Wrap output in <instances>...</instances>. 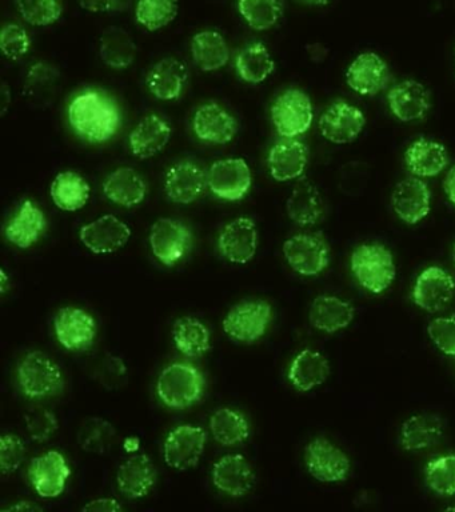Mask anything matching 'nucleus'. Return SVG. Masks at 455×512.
I'll use <instances>...</instances> for the list:
<instances>
[{
    "instance_id": "obj_19",
    "label": "nucleus",
    "mask_w": 455,
    "mask_h": 512,
    "mask_svg": "<svg viewBox=\"0 0 455 512\" xmlns=\"http://www.w3.org/2000/svg\"><path fill=\"white\" fill-rule=\"evenodd\" d=\"M391 204L398 218L407 224H417L429 215L431 192L418 176H409L395 186Z\"/></svg>"
},
{
    "instance_id": "obj_49",
    "label": "nucleus",
    "mask_w": 455,
    "mask_h": 512,
    "mask_svg": "<svg viewBox=\"0 0 455 512\" xmlns=\"http://www.w3.org/2000/svg\"><path fill=\"white\" fill-rule=\"evenodd\" d=\"M94 375L97 382L107 390H117L125 382L127 367L119 356L107 354L95 366Z\"/></svg>"
},
{
    "instance_id": "obj_57",
    "label": "nucleus",
    "mask_w": 455,
    "mask_h": 512,
    "mask_svg": "<svg viewBox=\"0 0 455 512\" xmlns=\"http://www.w3.org/2000/svg\"><path fill=\"white\" fill-rule=\"evenodd\" d=\"M125 447L127 451H135L139 447V440L137 438H131L127 440Z\"/></svg>"
},
{
    "instance_id": "obj_52",
    "label": "nucleus",
    "mask_w": 455,
    "mask_h": 512,
    "mask_svg": "<svg viewBox=\"0 0 455 512\" xmlns=\"http://www.w3.org/2000/svg\"><path fill=\"white\" fill-rule=\"evenodd\" d=\"M85 11L93 14H107L122 7V0H78Z\"/></svg>"
},
{
    "instance_id": "obj_10",
    "label": "nucleus",
    "mask_w": 455,
    "mask_h": 512,
    "mask_svg": "<svg viewBox=\"0 0 455 512\" xmlns=\"http://www.w3.org/2000/svg\"><path fill=\"white\" fill-rule=\"evenodd\" d=\"M253 176L242 158L218 160L207 171L209 190L219 199L238 202L250 191Z\"/></svg>"
},
{
    "instance_id": "obj_13",
    "label": "nucleus",
    "mask_w": 455,
    "mask_h": 512,
    "mask_svg": "<svg viewBox=\"0 0 455 512\" xmlns=\"http://www.w3.org/2000/svg\"><path fill=\"white\" fill-rule=\"evenodd\" d=\"M365 124V115L358 107L345 100H338L323 112L319 119V130L329 142L347 144L361 135Z\"/></svg>"
},
{
    "instance_id": "obj_44",
    "label": "nucleus",
    "mask_w": 455,
    "mask_h": 512,
    "mask_svg": "<svg viewBox=\"0 0 455 512\" xmlns=\"http://www.w3.org/2000/svg\"><path fill=\"white\" fill-rule=\"evenodd\" d=\"M178 15V0H138L135 18L143 28L158 31L169 26Z\"/></svg>"
},
{
    "instance_id": "obj_28",
    "label": "nucleus",
    "mask_w": 455,
    "mask_h": 512,
    "mask_svg": "<svg viewBox=\"0 0 455 512\" xmlns=\"http://www.w3.org/2000/svg\"><path fill=\"white\" fill-rule=\"evenodd\" d=\"M47 228L45 212L33 202L25 200L6 226V238L14 246L26 250L37 243Z\"/></svg>"
},
{
    "instance_id": "obj_40",
    "label": "nucleus",
    "mask_w": 455,
    "mask_h": 512,
    "mask_svg": "<svg viewBox=\"0 0 455 512\" xmlns=\"http://www.w3.org/2000/svg\"><path fill=\"white\" fill-rule=\"evenodd\" d=\"M210 431L222 446H238L250 438V423L241 411L219 408L211 415Z\"/></svg>"
},
{
    "instance_id": "obj_53",
    "label": "nucleus",
    "mask_w": 455,
    "mask_h": 512,
    "mask_svg": "<svg viewBox=\"0 0 455 512\" xmlns=\"http://www.w3.org/2000/svg\"><path fill=\"white\" fill-rule=\"evenodd\" d=\"M83 511L113 512V511H123V507L115 499L101 498V499L91 500V502L89 504H86V506L83 507Z\"/></svg>"
},
{
    "instance_id": "obj_5",
    "label": "nucleus",
    "mask_w": 455,
    "mask_h": 512,
    "mask_svg": "<svg viewBox=\"0 0 455 512\" xmlns=\"http://www.w3.org/2000/svg\"><path fill=\"white\" fill-rule=\"evenodd\" d=\"M18 383L27 398H47L61 390L62 371L58 364L43 352H29L18 364Z\"/></svg>"
},
{
    "instance_id": "obj_60",
    "label": "nucleus",
    "mask_w": 455,
    "mask_h": 512,
    "mask_svg": "<svg viewBox=\"0 0 455 512\" xmlns=\"http://www.w3.org/2000/svg\"><path fill=\"white\" fill-rule=\"evenodd\" d=\"M454 58H455V51H454Z\"/></svg>"
},
{
    "instance_id": "obj_15",
    "label": "nucleus",
    "mask_w": 455,
    "mask_h": 512,
    "mask_svg": "<svg viewBox=\"0 0 455 512\" xmlns=\"http://www.w3.org/2000/svg\"><path fill=\"white\" fill-rule=\"evenodd\" d=\"M79 238L93 254H114L129 242L131 230L117 216L103 215L83 226L79 232Z\"/></svg>"
},
{
    "instance_id": "obj_38",
    "label": "nucleus",
    "mask_w": 455,
    "mask_h": 512,
    "mask_svg": "<svg viewBox=\"0 0 455 512\" xmlns=\"http://www.w3.org/2000/svg\"><path fill=\"white\" fill-rule=\"evenodd\" d=\"M55 206L63 211L81 210L89 202L91 188L87 180L75 171H65L57 175L50 188Z\"/></svg>"
},
{
    "instance_id": "obj_12",
    "label": "nucleus",
    "mask_w": 455,
    "mask_h": 512,
    "mask_svg": "<svg viewBox=\"0 0 455 512\" xmlns=\"http://www.w3.org/2000/svg\"><path fill=\"white\" fill-rule=\"evenodd\" d=\"M58 342L69 351H85L93 346L97 336V323L83 308L65 307L54 319Z\"/></svg>"
},
{
    "instance_id": "obj_20",
    "label": "nucleus",
    "mask_w": 455,
    "mask_h": 512,
    "mask_svg": "<svg viewBox=\"0 0 455 512\" xmlns=\"http://www.w3.org/2000/svg\"><path fill=\"white\" fill-rule=\"evenodd\" d=\"M346 80L351 90L357 94L374 96L389 83V66L375 52H363L347 68Z\"/></svg>"
},
{
    "instance_id": "obj_32",
    "label": "nucleus",
    "mask_w": 455,
    "mask_h": 512,
    "mask_svg": "<svg viewBox=\"0 0 455 512\" xmlns=\"http://www.w3.org/2000/svg\"><path fill=\"white\" fill-rule=\"evenodd\" d=\"M329 375L330 364L326 356L306 348L291 362L287 378L295 390L309 392L325 383Z\"/></svg>"
},
{
    "instance_id": "obj_36",
    "label": "nucleus",
    "mask_w": 455,
    "mask_h": 512,
    "mask_svg": "<svg viewBox=\"0 0 455 512\" xmlns=\"http://www.w3.org/2000/svg\"><path fill=\"white\" fill-rule=\"evenodd\" d=\"M191 55L202 71L221 70L230 60V50L226 39L218 31L198 32L191 40Z\"/></svg>"
},
{
    "instance_id": "obj_17",
    "label": "nucleus",
    "mask_w": 455,
    "mask_h": 512,
    "mask_svg": "<svg viewBox=\"0 0 455 512\" xmlns=\"http://www.w3.org/2000/svg\"><path fill=\"white\" fill-rule=\"evenodd\" d=\"M70 475L69 463L59 451L37 456L29 470L30 482L42 498H57L61 495Z\"/></svg>"
},
{
    "instance_id": "obj_34",
    "label": "nucleus",
    "mask_w": 455,
    "mask_h": 512,
    "mask_svg": "<svg viewBox=\"0 0 455 512\" xmlns=\"http://www.w3.org/2000/svg\"><path fill=\"white\" fill-rule=\"evenodd\" d=\"M287 215L299 226H313L323 215L321 192L309 180H301L286 203Z\"/></svg>"
},
{
    "instance_id": "obj_26",
    "label": "nucleus",
    "mask_w": 455,
    "mask_h": 512,
    "mask_svg": "<svg viewBox=\"0 0 455 512\" xmlns=\"http://www.w3.org/2000/svg\"><path fill=\"white\" fill-rule=\"evenodd\" d=\"M155 482H157V470L149 455L131 456L118 468V488L126 498H145L153 490Z\"/></svg>"
},
{
    "instance_id": "obj_25",
    "label": "nucleus",
    "mask_w": 455,
    "mask_h": 512,
    "mask_svg": "<svg viewBox=\"0 0 455 512\" xmlns=\"http://www.w3.org/2000/svg\"><path fill=\"white\" fill-rule=\"evenodd\" d=\"M189 80V70L182 60L162 59L147 72L146 86L155 98L163 102H173L181 98Z\"/></svg>"
},
{
    "instance_id": "obj_30",
    "label": "nucleus",
    "mask_w": 455,
    "mask_h": 512,
    "mask_svg": "<svg viewBox=\"0 0 455 512\" xmlns=\"http://www.w3.org/2000/svg\"><path fill=\"white\" fill-rule=\"evenodd\" d=\"M103 192L107 199L118 206L133 208L145 200L147 186L145 179L134 168L119 167L103 182Z\"/></svg>"
},
{
    "instance_id": "obj_48",
    "label": "nucleus",
    "mask_w": 455,
    "mask_h": 512,
    "mask_svg": "<svg viewBox=\"0 0 455 512\" xmlns=\"http://www.w3.org/2000/svg\"><path fill=\"white\" fill-rule=\"evenodd\" d=\"M0 47L7 59L17 62L29 52L31 39L25 28L19 24H6L0 32Z\"/></svg>"
},
{
    "instance_id": "obj_56",
    "label": "nucleus",
    "mask_w": 455,
    "mask_h": 512,
    "mask_svg": "<svg viewBox=\"0 0 455 512\" xmlns=\"http://www.w3.org/2000/svg\"><path fill=\"white\" fill-rule=\"evenodd\" d=\"M299 2L310 4V6H327L329 4L330 0H299Z\"/></svg>"
},
{
    "instance_id": "obj_46",
    "label": "nucleus",
    "mask_w": 455,
    "mask_h": 512,
    "mask_svg": "<svg viewBox=\"0 0 455 512\" xmlns=\"http://www.w3.org/2000/svg\"><path fill=\"white\" fill-rule=\"evenodd\" d=\"M19 14L31 26L46 27L62 16V0H15Z\"/></svg>"
},
{
    "instance_id": "obj_16",
    "label": "nucleus",
    "mask_w": 455,
    "mask_h": 512,
    "mask_svg": "<svg viewBox=\"0 0 455 512\" xmlns=\"http://www.w3.org/2000/svg\"><path fill=\"white\" fill-rule=\"evenodd\" d=\"M455 282L449 272L438 266L427 267L415 280L413 302L427 312H438L451 302Z\"/></svg>"
},
{
    "instance_id": "obj_58",
    "label": "nucleus",
    "mask_w": 455,
    "mask_h": 512,
    "mask_svg": "<svg viewBox=\"0 0 455 512\" xmlns=\"http://www.w3.org/2000/svg\"><path fill=\"white\" fill-rule=\"evenodd\" d=\"M0 276H2V278H0V280H2V286H0V287H2V294H5V292L7 290V282H9V278H7L5 270L0 271Z\"/></svg>"
},
{
    "instance_id": "obj_43",
    "label": "nucleus",
    "mask_w": 455,
    "mask_h": 512,
    "mask_svg": "<svg viewBox=\"0 0 455 512\" xmlns=\"http://www.w3.org/2000/svg\"><path fill=\"white\" fill-rule=\"evenodd\" d=\"M238 10L255 31H267L279 22L283 14L282 0H238Z\"/></svg>"
},
{
    "instance_id": "obj_6",
    "label": "nucleus",
    "mask_w": 455,
    "mask_h": 512,
    "mask_svg": "<svg viewBox=\"0 0 455 512\" xmlns=\"http://www.w3.org/2000/svg\"><path fill=\"white\" fill-rule=\"evenodd\" d=\"M270 115L282 138H297L309 131L313 123V104L305 92L289 88L274 100Z\"/></svg>"
},
{
    "instance_id": "obj_39",
    "label": "nucleus",
    "mask_w": 455,
    "mask_h": 512,
    "mask_svg": "<svg viewBox=\"0 0 455 512\" xmlns=\"http://www.w3.org/2000/svg\"><path fill=\"white\" fill-rule=\"evenodd\" d=\"M235 68L243 82L259 84L265 82L275 70L269 48L261 42L242 48L235 58Z\"/></svg>"
},
{
    "instance_id": "obj_55",
    "label": "nucleus",
    "mask_w": 455,
    "mask_h": 512,
    "mask_svg": "<svg viewBox=\"0 0 455 512\" xmlns=\"http://www.w3.org/2000/svg\"><path fill=\"white\" fill-rule=\"evenodd\" d=\"M39 510H42V508L35 506V504H31L29 502H22V503L14 504V506L7 507L3 511H39Z\"/></svg>"
},
{
    "instance_id": "obj_51",
    "label": "nucleus",
    "mask_w": 455,
    "mask_h": 512,
    "mask_svg": "<svg viewBox=\"0 0 455 512\" xmlns=\"http://www.w3.org/2000/svg\"><path fill=\"white\" fill-rule=\"evenodd\" d=\"M25 458L26 446L19 436L7 434L0 438V466L3 474L17 471Z\"/></svg>"
},
{
    "instance_id": "obj_24",
    "label": "nucleus",
    "mask_w": 455,
    "mask_h": 512,
    "mask_svg": "<svg viewBox=\"0 0 455 512\" xmlns=\"http://www.w3.org/2000/svg\"><path fill=\"white\" fill-rule=\"evenodd\" d=\"M390 111L403 123L417 122L430 110V92L417 80H403L395 84L387 95Z\"/></svg>"
},
{
    "instance_id": "obj_50",
    "label": "nucleus",
    "mask_w": 455,
    "mask_h": 512,
    "mask_svg": "<svg viewBox=\"0 0 455 512\" xmlns=\"http://www.w3.org/2000/svg\"><path fill=\"white\" fill-rule=\"evenodd\" d=\"M427 334L439 351L455 356V314L434 319L427 327Z\"/></svg>"
},
{
    "instance_id": "obj_18",
    "label": "nucleus",
    "mask_w": 455,
    "mask_h": 512,
    "mask_svg": "<svg viewBox=\"0 0 455 512\" xmlns=\"http://www.w3.org/2000/svg\"><path fill=\"white\" fill-rule=\"evenodd\" d=\"M218 248L230 263H249L258 248L257 224L250 218H238L226 224L219 235Z\"/></svg>"
},
{
    "instance_id": "obj_37",
    "label": "nucleus",
    "mask_w": 455,
    "mask_h": 512,
    "mask_svg": "<svg viewBox=\"0 0 455 512\" xmlns=\"http://www.w3.org/2000/svg\"><path fill=\"white\" fill-rule=\"evenodd\" d=\"M99 54L106 66L126 70L137 58L138 47L129 32L121 27H109L101 36Z\"/></svg>"
},
{
    "instance_id": "obj_2",
    "label": "nucleus",
    "mask_w": 455,
    "mask_h": 512,
    "mask_svg": "<svg viewBox=\"0 0 455 512\" xmlns=\"http://www.w3.org/2000/svg\"><path fill=\"white\" fill-rule=\"evenodd\" d=\"M205 378L190 363H173L163 368L157 380V395L171 410H186L202 399Z\"/></svg>"
},
{
    "instance_id": "obj_27",
    "label": "nucleus",
    "mask_w": 455,
    "mask_h": 512,
    "mask_svg": "<svg viewBox=\"0 0 455 512\" xmlns=\"http://www.w3.org/2000/svg\"><path fill=\"white\" fill-rule=\"evenodd\" d=\"M169 122L158 114H149L130 132V150L139 159H149L165 150L171 139Z\"/></svg>"
},
{
    "instance_id": "obj_21",
    "label": "nucleus",
    "mask_w": 455,
    "mask_h": 512,
    "mask_svg": "<svg viewBox=\"0 0 455 512\" xmlns=\"http://www.w3.org/2000/svg\"><path fill=\"white\" fill-rule=\"evenodd\" d=\"M193 130L202 142L223 146L237 135L238 123L226 108L217 103H206L195 111Z\"/></svg>"
},
{
    "instance_id": "obj_59",
    "label": "nucleus",
    "mask_w": 455,
    "mask_h": 512,
    "mask_svg": "<svg viewBox=\"0 0 455 512\" xmlns=\"http://www.w3.org/2000/svg\"><path fill=\"white\" fill-rule=\"evenodd\" d=\"M453 262H454V264H455V246H454V248H453Z\"/></svg>"
},
{
    "instance_id": "obj_33",
    "label": "nucleus",
    "mask_w": 455,
    "mask_h": 512,
    "mask_svg": "<svg viewBox=\"0 0 455 512\" xmlns=\"http://www.w3.org/2000/svg\"><path fill=\"white\" fill-rule=\"evenodd\" d=\"M445 424L438 415L419 414L405 420L399 434L403 450L417 452L435 446L442 439Z\"/></svg>"
},
{
    "instance_id": "obj_23",
    "label": "nucleus",
    "mask_w": 455,
    "mask_h": 512,
    "mask_svg": "<svg viewBox=\"0 0 455 512\" xmlns=\"http://www.w3.org/2000/svg\"><path fill=\"white\" fill-rule=\"evenodd\" d=\"M213 483L223 494L231 498H242L253 490L255 484L253 467L241 454L223 456L214 464Z\"/></svg>"
},
{
    "instance_id": "obj_47",
    "label": "nucleus",
    "mask_w": 455,
    "mask_h": 512,
    "mask_svg": "<svg viewBox=\"0 0 455 512\" xmlns=\"http://www.w3.org/2000/svg\"><path fill=\"white\" fill-rule=\"evenodd\" d=\"M26 430L34 442H47L58 431L59 422L54 412L35 406L25 412Z\"/></svg>"
},
{
    "instance_id": "obj_4",
    "label": "nucleus",
    "mask_w": 455,
    "mask_h": 512,
    "mask_svg": "<svg viewBox=\"0 0 455 512\" xmlns=\"http://www.w3.org/2000/svg\"><path fill=\"white\" fill-rule=\"evenodd\" d=\"M273 307L266 300H243L235 304L223 319V331L235 342H258L269 330Z\"/></svg>"
},
{
    "instance_id": "obj_31",
    "label": "nucleus",
    "mask_w": 455,
    "mask_h": 512,
    "mask_svg": "<svg viewBox=\"0 0 455 512\" xmlns=\"http://www.w3.org/2000/svg\"><path fill=\"white\" fill-rule=\"evenodd\" d=\"M311 326L326 334H334L349 327L354 320L355 308L334 295H319L310 307Z\"/></svg>"
},
{
    "instance_id": "obj_41",
    "label": "nucleus",
    "mask_w": 455,
    "mask_h": 512,
    "mask_svg": "<svg viewBox=\"0 0 455 512\" xmlns=\"http://www.w3.org/2000/svg\"><path fill=\"white\" fill-rule=\"evenodd\" d=\"M173 339L177 350L187 358H199L211 348L209 328L191 316L174 323Z\"/></svg>"
},
{
    "instance_id": "obj_42",
    "label": "nucleus",
    "mask_w": 455,
    "mask_h": 512,
    "mask_svg": "<svg viewBox=\"0 0 455 512\" xmlns=\"http://www.w3.org/2000/svg\"><path fill=\"white\" fill-rule=\"evenodd\" d=\"M77 438L83 451L103 455L114 447L118 432L109 420L101 416H91L79 427Z\"/></svg>"
},
{
    "instance_id": "obj_1",
    "label": "nucleus",
    "mask_w": 455,
    "mask_h": 512,
    "mask_svg": "<svg viewBox=\"0 0 455 512\" xmlns=\"http://www.w3.org/2000/svg\"><path fill=\"white\" fill-rule=\"evenodd\" d=\"M70 126L81 138L91 143H105L113 138L122 124L118 104L105 92L87 90L69 104Z\"/></svg>"
},
{
    "instance_id": "obj_7",
    "label": "nucleus",
    "mask_w": 455,
    "mask_h": 512,
    "mask_svg": "<svg viewBox=\"0 0 455 512\" xmlns=\"http://www.w3.org/2000/svg\"><path fill=\"white\" fill-rule=\"evenodd\" d=\"M286 262L297 274L317 276L330 263V247L322 234H297L283 243Z\"/></svg>"
},
{
    "instance_id": "obj_14",
    "label": "nucleus",
    "mask_w": 455,
    "mask_h": 512,
    "mask_svg": "<svg viewBox=\"0 0 455 512\" xmlns=\"http://www.w3.org/2000/svg\"><path fill=\"white\" fill-rule=\"evenodd\" d=\"M207 172L193 160L175 163L166 172L165 192L171 202L190 204L205 195Z\"/></svg>"
},
{
    "instance_id": "obj_11",
    "label": "nucleus",
    "mask_w": 455,
    "mask_h": 512,
    "mask_svg": "<svg viewBox=\"0 0 455 512\" xmlns=\"http://www.w3.org/2000/svg\"><path fill=\"white\" fill-rule=\"evenodd\" d=\"M207 435L203 428L182 424L167 435L163 444V456L167 466L178 471L197 466L205 451Z\"/></svg>"
},
{
    "instance_id": "obj_45",
    "label": "nucleus",
    "mask_w": 455,
    "mask_h": 512,
    "mask_svg": "<svg viewBox=\"0 0 455 512\" xmlns=\"http://www.w3.org/2000/svg\"><path fill=\"white\" fill-rule=\"evenodd\" d=\"M427 487L439 496L455 495V455L439 456L426 466Z\"/></svg>"
},
{
    "instance_id": "obj_22",
    "label": "nucleus",
    "mask_w": 455,
    "mask_h": 512,
    "mask_svg": "<svg viewBox=\"0 0 455 512\" xmlns=\"http://www.w3.org/2000/svg\"><path fill=\"white\" fill-rule=\"evenodd\" d=\"M309 163V150L305 143L295 138H282L270 148L267 167L271 178L277 182L298 179Z\"/></svg>"
},
{
    "instance_id": "obj_35",
    "label": "nucleus",
    "mask_w": 455,
    "mask_h": 512,
    "mask_svg": "<svg viewBox=\"0 0 455 512\" xmlns=\"http://www.w3.org/2000/svg\"><path fill=\"white\" fill-rule=\"evenodd\" d=\"M58 68L47 62H38L27 72L23 94L31 106L47 107L54 102L59 87Z\"/></svg>"
},
{
    "instance_id": "obj_9",
    "label": "nucleus",
    "mask_w": 455,
    "mask_h": 512,
    "mask_svg": "<svg viewBox=\"0 0 455 512\" xmlns=\"http://www.w3.org/2000/svg\"><path fill=\"white\" fill-rule=\"evenodd\" d=\"M307 471L322 483H339L350 474L349 456L329 439L317 438L305 450Z\"/></svg>"
},
{
    "instance_id": "obj_54",
    "label": "nucleus",
    "mask_w": 455,
    "mask_h": 512,
    "mask_svg": "<svg viewBox=\"0 0 455 512\" xmlns=\"http://www.w3.org/2000/svg\"><path fill=\"white\" fill-rule=\"evenodd\" d=\"M445 191L447 198L455 206V166L451 168L445 179Z\"/></svg>"
},
{
    "instance_id": "obj_8",
    "label": "nucleus",
    "mask_w": 455,
    "mask_h": 512,
    "mask_svg": "<svg viewBox=\"0 0 455 512\" xmlns=\"http://www.w3.org/2000/svg\"><path fill=\"white\" fill-rule=\"evenodd\" d=\"M193 234L177 219L161 218L150 231V246L155 258L166 267H174L190 251Z\"/></svg>"
},
{
    "instance_id": "obj_3",
    "label": "nucleus",
    "mask_w": 455,
    "mask_h": 512,
    "mask_svg": "<svg viewBox=\"0 0 455 512\" xmlns=\"http://www.w3.org/2000/svg\"><path fill=\"white\" fill-rule=\"evenodd\" d=\"M350 267L357 282L373 294L385 292L397 275L393 254L378 243L361 244L355 248Z\"/></svg>"
},
{
    "instance_id": "obj_29",
    "label": "nucleus",
    "mask_w": 455,
    "mask_h": 512,
    "mask_svg": "<svg viewBox=\"0 0 455 512\" xmlns=\"http://www.w3.org/2000/svg\"><path fill=\"white\" fill-rule=\"evenodd\" d=\"M407 168L418 178H433L441 174L449 163V154L442 143L426 138L415 140L406 150Z\"/></svg>"
}]
</instances>
